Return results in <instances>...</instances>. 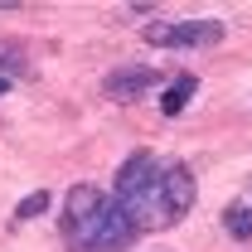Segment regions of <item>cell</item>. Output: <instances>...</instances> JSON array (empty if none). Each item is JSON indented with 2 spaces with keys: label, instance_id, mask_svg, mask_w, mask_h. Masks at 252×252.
<instances>
[{
  "label": "cell",
  "instance_id": "52a82bcc",
  "mask_svg": "<svg viewBox=\"0 0 252 252\" xmlns=\"http://www.w3.org/2000/svg\"><path fill=\"white\" fill-rule=\"evenodd\" d=\"M30 63H25V54L20 49H10V44H0V78H20Z\"/></svg>",
  "mask_w": 252,
  "mask_h": 252
},
{
  "label": "cell",
  "instance_id": "7a4b0ae2",
  "mask_svg": "<svg viewBox=\"0 0 252 252\" xmlns=\"http://www.w3.org/2000/svg\"><path fill=\"white\" fill-rule=\"evenodd\" d=\"M59 228L68 252H122L141 238V228L126 219V209L97 185H73L63 194Z\"/></svg>",
  "mask_w": 252,
  "mask_h": 252
},
{
  "label": "cell",
  "instance_id": "ba28073f",
  "mask_svg": "<svg viewBox=\"0 0 252 252\" xmlns=\"http://www.w3.org/2000/svg\"><path fill=\"white\" fill-rule=\"evenodd\" d=\"M49 204H54V199H49V189H39V194H30V199H25V204L15 209V219H20V223H25V219H39V214H44Z\"/></svg>",
  "mask_w": 252,
  "mask_h": 252
},
{
  "label": "cell",
  "instance_id": "7c38bea8",
  "mask_svg": "<svg viewBox=\"0 0 252 252\" xmlns=\"http://www.w3.org/2000/svg\"><path fill=\"white\" fill-rule=\"evenodd\" d=\"M248 204H252V199H248Z\"/></svg>",
  "mask_w": 252,
  "mask_h": 252
},
{
  "label": "cell",
  "instance_id": "6da1fadb",
  "mask_svg": "<svg viewBox=\"0 0 252 252\" xmlns=\"http://www.w3.org/2000/svg\"><path fill=\"white\" fill-rule=\"evenodd\" d=\"M112 199L126 209V219L136 223L141 233L175 228L194 209V175L180 160H160L151 151H136L131 160H122Z\"/></svg>",
  "mask_w": 252,
  "mask_h": 252
},
{
  "label": "cell",
  "instance_id": "5b68a950",
  "mask_svg": "<svg viewBox=\"0 0 252 252\" xmlns=\"http://www.w3.org/2000/svg\"><path fill=\"white\" fill-rule=\"evenodd\" d=\"M194 88H199V78H194V73H180V78H175V83H170V88L160 93V112H165V117L185 112V102L194 97Z\"/></svg>",
  "mask_w": 252,
  "mask_h": 252
},
{
  "label": "cell",
  "instance_id": "8992f818",
  "mask_svg": "<svg viewBox=\"0 0 252 252\" xmlns=\"http://www.w3.org/2000/svg\"><path fill=\"white\" fill-rule=\"evenodd\" d=\"M223 228H228V238H238V243L252 238V204L248 199H233V204L223 209Z\"/></svg>",
  "mask_w": 252,
  "mask_h": 252
},
{
  "label": "cell",
  "instance_id": "9c48e42d",
  "mask_svg": "<svg viewBox=\"0 0 252 252\" xmlns=\"http://www.w3.org/2000/svg\"><path fill=\"white\" fill-rule=\"evenodd\" d=\"M160 5H122L117 10V20H141V15H156Z\"/></svg>",
  "mask_w": 252,
  "mask_h": 252
},
{
  "label": "cell",
  "instance_id": "8fae6325",
  "mask_svg": "<svg viewBox=\"0 0 252 252\" xmlns=\"http://www.w3.org/2000/svg\"><path fill=\"white\" fill-rule=\"evenodd\" d=\"M5 93H10V78H0V97H5Z\"/></svg>",
  "mask_w": 252,
  "mask_h": 252
},
{
  "label": "cell",
  "instance_id": "30bf717a",
  "mask_svg": "<svg viewBox=\"0 0 252 252\" xmlns=\"http://www.w3.org/2000/svg\"><path fill=\"white\" fill-rule=\"evenodd\" d=\"M10 10H15V0H0V15H10Z\"/></svg>",
  "mask_w": 252,
  "mask_h": 252
},
{
  "label": "cell",
  "instance_id": "277c9868",
  "mask_svg": "<svg viewBox=\"0 0 252 252\" xmlns=\"http://www.w3.org/2000/svg\"><path fill=\"white\" fill-rule=\"evenodd\" d=\"M156 88H160V73L146 68V63H126V68H112L102 78V93L112 97V102H141V97L156 93Z\"/></svg>",
  "mask_w": 252,
  "mask_h": 252
},
{
  "label": "cell",
  "instance_id": "3957f363",
  "mask_svg": "<svg viewBox=\"0 0 252 252\" xmlns=\"http://www.w3.org/2000/svg\"><path fill=\"white\" fill-rule=\"evenodd\" d=\"M146 44H156V49H214V44H223V25L219 20H160V25H146Z\"/></svg>",
  "mask_w": 252,
  "mask_h": 252
}]
</instances>
